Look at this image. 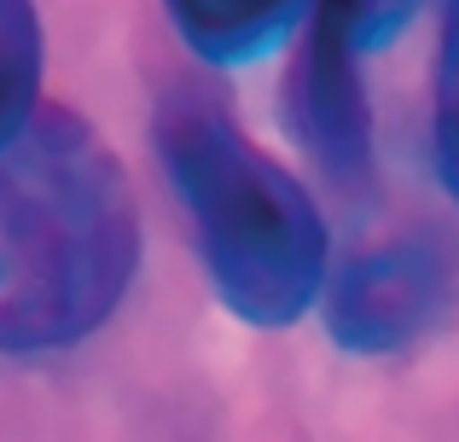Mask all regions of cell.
<instances>
[{"mask_svg":"<svg viewBox=\"0 0 459 442\" xmlns=\"http://www.w3.org/2000/svg\"><path fill=\"white\" fill-rule=\"evenodd\" d=\"M291 117L303 128V140L325 158V169L337 175L367 169L372 117H367V93H360V58L343 53L337 41H325L320 30H308V47L297 58Z\"/></svg>","mask_w":459,"mask_h":442,"instance_id":"obj_4","label":"cell"},{"mask_svg":"<svg viewBox=\"0 0 459 442\" xmlns=\"http://www.w3.org/2000/svg\"><path fill=\"white\" fill-rule=\"evenodd\" d=\"M413 0H314V30L337 41L343 53H372L407 23Z\"/></svg>","mask_w":459,"mask_h":442,"instance_id":"obj_7","label":"cell"},{"mask_svg":"<svg viewBox=\"0 0 459 442\" xmlns=\"http://www.w3.org/2000/svg\"><path fill=\"white\" fill-rule=\"evenodd\" d=\"M454 297V256L437 238H395L360 250L320 285V320L337 350L395 355L442 320Z\"/></svg>","mask_w":459,"mask_h":442,"instance_id":"obj_3","label":"cell"},{"mask_svg":"<svg viewBox=\"0 0 459 442\" xmlns=\"http://www.w3.org/2000/svg\"><path fill=\"white\" fill-rule=\"evenodd\" d=\"M140 268L117 152L82 117L35 105L0 140V355L93 338Z\"/></svg>","mask_w":459,"mask_h":442,"instance_id":"obj_1","label":"cell"},{"mask_svg":"<svg viewBox=\"0 0 459 442\" xmlns=\"http://www.w3.org/2000/svg\"><path fill=\"white\" fill-rule=\"evenodd\" d=\"M448 30H459V0H448Z\"/></svg>","mask_w":459,"mask_h":442,"instance_id":"obj_9","label":"cell"},{"mask_svg":"<svg viewBox=\"0 0 459 442\" xmlns=\"http://www.w3.org/2000/svg\"><path fill=\"white\" fill-rule=\"evenodd\" d=\"M152 146L215 297L245 326H297L325 285V221L303 181L280 169L210 88H169L152 117Z\"/></svg>","mask_w":459,"mask_h":442,"instance_id":"obj_2","label":"cell"},{"mask_svg":"<svg viewBox=\"0 0 459 442\" xmlns=\"http://www.w3.org/2000/svg\"><path fill=\"white\" fill-rule=\"evenodd\" d=\"M437 175L459 204V30H442L437 58Z\"/></svg>","mask_w":459,"mask_h":442,"instance_id":"obj_8","label":"cell"},{"mask_svg":"<svg viewBox=\"0 0 459 442\" xmlns=\"http://www.w3.org/2000/svg\"><path fill=\"white\" fill-rule=\"evenodd\" d=\"M41 93V18L35 0H0V140L35 111Z\"/></svg>","mask_w":459,"mask_h":442,"instance_id":"obj_6","label":"cell"},{"mask_svg":"<svg viewBox=\"0 0 459 442\" xmlns=\"http://www.w3.org/2000/svg\"><path fill=\"white\" fill-rule=\"evenodd\" d=\"M314 0H163L175 35L210 65H250L303 23Z\"/></svg>","mask_w":459,"mask_h":442,"instance_id":"obj_5","label":"cell"}]
</instances>
